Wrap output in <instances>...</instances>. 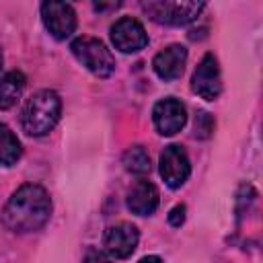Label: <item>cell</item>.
Here are the masks:
<instances>
[{
  "label": "cell",
  "instance_id": "cell-1",
  "mask_svg": "<svg viewBox=\"0 0 263 263\" xmlns=\"http://www.w3.org/2000/svg\"><path fill=\"white\" fill-rule=\"evenodd\" d=\"M51 214V199L41 185L18 187L2 210V224L18 234L35 232L45 226Z\"/></svg>",
  "mask_w": 263,
  "mask_h": 263
},
{
  "label": "cell",
  "instance_id": "cell-2",
  "mask_svg": "<svg viewBox=\"0 0 263 263\" xmlns=\"http://www.w3.org/2000/svg\"><path fill=\"white\" fill-rule=\"evenodd\" d=\"M62 101L53 90L35 92L23 109V129L29 136H45L60 119Z\"/></svg>",
  "mask_w": 263,
  "mask_h": 263
},
{
  "label": "cell",
  "instance_id": "cell-3",
  "mask_svg": "<svg viewBox=\"0 0 263 263\" xmlns=\"http://www.w3.org/2000/svg\"><path fill=\"white\" fill-rule=\"evenodd\" d=\"M74 58L86 68L90 70L95 76L99 78H107L113 74L115 70V58L113 53L107 49V45L101 39L95 37H76L70 45Z\"/></svg>",
  "mask_w": 263,
  "mask_h": 263
},
{
  "label": "cell",
  "instance_id": "cell-4",
  "mask_svg": "<svg viewBox=\"0 0 263 263\" xmlns=\"http://www.w3.org/2000/svg\"><path fill=\"white\" fill-rule=\"evenodd\" d=\"M203 2H168V0H156V2H144L142 8L144 12L160 23V25H173V27H183L189 25L199 16L203 10Z\"/></svg>",
  "mask_w": 263,
  "mask_h": 263
},
{
  "label": "cell",
  "instance_id": "cell-5",
  "mask_svg": "<svg viewBox=\"0 0 263 263\" xmlns=\"http://www.w3.org/2000/svg\"><path fill=\"white\" fill-rule=\"evenodd\" d=\"M191 175V162L183 146L171 144L160 154V177L171 189L181 187Z\"/></svg>",
  "mask_w": 263,
  "mask_h": 263
},
{
  "label": "cell",
  "instance_id": "cell-6",
  "mask_svg": "<svg viewBox=\"0 0 263 263\" xmlns=\"http://www.w3.org/2000/svg\"><path fill=\"white\" fill-rule=\"evenodd\" d=\"M41 18L45 29L55 39H66L76 31V12L66 2H43L41 4Z\"/></svg>",
  "mask_w": 263,
  "mask_h": 263
},
{
  "label": "cell",
  "instance_id": "cell-7",
  "mask_svg": "<svg viewBox=\"0 0 263 263\" xmlns=\"http://www.w3.org/2000/svg\"><path fill=\"white\" fill-rule=\"evenodd\" d=\"M191 88L197 97L205 101H214L222 92V78H220V68L218 60L212 53H205L201 62L197 64L193 78H191Z\"/></svg>",
  "mask_w": 263,
  "mask_h": 263
},
{
  "label": "cell",
  "instance_id": "cell-8",
  "mask_svg": "<svg viewBox=\"0 0 263 263\" xmlns=\"http://www.w3.org/2000/svg\"><path fill=\"white\" fill-rule=\"evenodd\" d=\"M111 41L119 51L136 53L148 45V35L140 21L132 16H123L115 21V25L111 27Z\"/></svg>",
  "mask_w": 263,
  "mask_h": 263
},
{
  "label": "cell",
  "instance_id": "cell-9",
  "mask_svg": "<svg viewBox=\"0 0 263 263\" xmlns=\"http://www.w3.org/2000/svg\"><path fill=\"white\" fill-rule=\"evenodd\" d=\"M152 119H154V125H156L158 134L175 136L187 123V111H185V105L181 101H177L173 97H166V99H160L154 105Z\"/></svg>",
  "mask_w": 263,
  "mask_h": 263
},
{
  "label": "cell",
  "instance_id": "cell-10",
  "mask_svg": "<svg viewBox=\"0 0 263 263\" xmlns=\"http://www.w3.org/2000/svg\"><path fill=\"white\" fill-rule=\"evenodd\" d=\"M138 228L129 222H119V224H113L105 230V236H103V242H105V249L111 257L115 259H125L129 257L136 247H138Z\"/></svg>",
  "mask_w": 263,
  "mask_h": 263
},
{
  "label": "cell",
  "instance_id": "cell-11",
  "mask_svg": "<svg viewBox=\"0 0 263 263\" xmlns=\"http://www.w3.org/2000/svg\"><path fill=\"white\" fill-rule=\"evenodd\" d=\"M185 62H187V49L183 45L175 43V45H168V47H164L162 51H158L154 55L152 68H154L158 78L171 82V80H177L183 74Z\"/></svg>",
  "mask_w": 263,
  "mask_h": 263
},
{
  "label": "cell",
  "instance_id": "cell-12",
  "mask_svg": "<svg viewBox=\"0 0 263 263\" xmlns=\"http://www.w3.org/2000/svg\"><path fill=\"white\" fill-rule=\"evenodd\" d=\"M127 208L136 216H150L158 208V189L150 181H138L127 191Z\"/></svg>",
  "mask_w": 263,
  "mask_h": 263
},
{
  "label": "cell",
  "instance_id": "cell-13",
  "mask_svg": "<svg viewBox=\"0 0 263 263\" xmlns=\"http://www.w3.org/2000/svg\"><path fill=\"white\" fill-rule=\"evenodd\" d=\"M25 76L23 72H8L0 78V109H10L25 90Z\"/></svg>",
  "mask_w": 263,
  "mask_h": 263
},
{
  "label": "cell",
  "instance_id": "cell-14",
  "mask_svg": "<svg viewBox=\"0 0 263 263\" xmlns=\"http://www.w3.org/2000/svg\"><path fill=\"white\" fill-rule=\"evenodd\" d=\"M21 158V142L12 129L0 123V164L10 166Z\"/></svg>",
  "mask_w": 263,
  "mask_h": 263
},
{
  "label": "cell",
  "instance_id": "cell-15",
  "mask_svg": "<svg viewBox=\"0 0 263 263\" xmlns=\"http://www.w3.org/2000/svg\"><path fill=\"white\" fill-rule=\"evenodd\" d=\"M123 166L125 171L134 173V175H146L150 173V156L142 146H134L123 154Z\"/></svg>",
  "mask_w": 263,
  "mask_h": 263
},
{
  "label": "cell",
  "instance_id": "cell-16",
  "mask_svg": "<svg viewBox=\"0 0 263 263\" xmlns=\"http://www.w3.org/2000/svg\"><path fill=\"white\" fill-rule=\"evenodd\" d=\"M214 132V121L212 115L205 111H199L195 117V136L197 138H210V134Z\"/></svg>",
  "mask_w": 263,
  "mask_h": 263
},
{
  "label": "cell",
  "instance_id": "cell-17",
  "mask_svg": "<svg viewBox=\"0 0 263 263\" xmlns=\"http://www.w3.org/2000/svg\"><path fill=\"white\" fill-rule=\"evenodd\" d=\"M183 222H185V205H175L171 210V214H168V224L179 228Z\"/></svg>",
  "mask_w": 263,
  "mask_h": 263
},
{
  "label": "cell",
  "instance_id": "cell-18",
  "mask_svg": "<svg viewBox=\"0 0 263 263\" xmlns=\"http://www.w3.org/2000/svg\"><path fill=\"white\" fill-rule=\"evenodd\" d=\"M84 263H113L105 253H99V251H92V253H88L86 255V259H84Z\"/></svg>",
  "mask_w": 263,
  "mask_h": 263
},
{
  "label": "cell",
  "instance_id": "cell-19",
  "mask_svg": "<svg viewBox=\"0 0 263 263\" xmlns=\"http://www.w3.org/2000/svg\"><path fill=\"white\" fill-rule=\"evenodd\" d=\"M138 263H162V261H160V257H156V255H148V257L140 259Z\"/></svg>",
  "mask_w": 263,
  "mask_h": 263
},
{
  "label": "cell",
  "instance_id": "cell-20",
  "mask_svg": "<svg viewBox=\"0 0 263 263\" xmlns=\"http://www.w3.org/2000/svg\"><path fill=\"white\" fill-rule=\"evenodd\" d=\"M0 68H2V51H0Z\"/></svg>",
  "mask_w": 263,
  "mask_h": 263
}]
</instances>
